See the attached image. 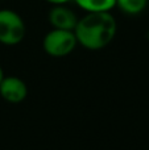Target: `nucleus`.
I'll list each match as a JSON object with an SVG mask.
<instances>
[{
	"label": "nucleus",
	"mask_w": 149,
	"mask_h": 150,
	"mask_svg": "<svg viewBox=\"0 0 149 150\" xmlns=\"http://www.w3.org/2000/svg\"><path fill=\"white\" fill-rule=\"evenodd\" d=\"M118 25L110 12H87L74 29L77 41L90 50H99L114 40Z\"/></svg>",
	"instance_id": "nucleus-1"
},
{
	"label": "nucleus",
	"mask_w": 149,
	"mask_h": 150,
	"mask_svg": "<svg viewBox=\"0 0 149 150\" xmlns=\"http://www.w3.org/2000/svg\"><path fill=\"white\" fill-rule=\"evenodd\" d=\"M25 36L23 18L11 9L0 11V42L4 45H17Z\"/></svg>",
	"instance_id": "nucleus-2"
},
{
	"label": "nucleus",
	"mask_w": 149,
	"mask_h": 150,
	"mask_svg": "<svg viewBox=\"0 0 149 150\" xmlns=\"http://www.w3.org/2000/svg\"><path fill=\"white\" fill-rule=\"evenodd\" d=\"M78 44L74 30L53 29L44 38V50L52 57H65L74 50Z\"/></svg>",
	"instance_id": "nucleus-3"
},
{
	"label": "nucleus",
	"mask_w": 149,
	"mask_h": 150,
	"mask_svg": "<svg viewBox=\"0 0 149 150\" xmlns=\"http://www.w3.org/2000/svg\"><path fill=\"white\" fill-rule=\"evenodd\" d=\"M26 93H28L26 84L20 78L7 76L3 78V80L0 82V95L8 103H21L26 98Z\"/></svg>",
	"instance_id": "nucleus-4"
},
{
	"label": "nucleus",
	"mask_w": 149,
	"mask_h": 150,
	"mask_svg": "<svg viewBox=\"0 0 149 150\" xmlns=\"http://www.w3.org/2000/svg\"><path fill=\"white\" fill-rule=\"evenodd\" d=\"M49 21L55 29H65V30H74L78 23L75 13L69 8L58 4L53 7L49 12Z\"/></svg>",
	"instance_id": "nucleus-5"
},
{
	"label": "nucleus",
	"mask_w": 149,
	"mask_h": 150,
	"mask_svg": "<svg viewBox=\"0 0 149 150\" xmlns=\"http://www.w3.org/2000/svg\"><path fill=\"white\" fill-rule=\"evenodd\" d=\"M77 5L86 12H110L116 0H75Z\"/></svg>",
	"instance_id": "nucleus-6"
},
{
	"label": "nucleus",
	"mask_w": 149,
	"mask_h": 150,
	"mask_svg": "<svg viewBox=\"0 0 149 150\" xmlns=\"http://www.w3.org/2000/svg\"><path fill=\"white\" fill-rule=\"evenodd\" d=\"M148 0H116V5L127 15H137L144 11Z\"/></svg>",
	"instance_id": "nucleus-7"
},
{
	"label": "nucleus",
	"mask_w": 149,
	"mask_h": 150,
	"mask_svg": "<svg viewBox=\"0 0 149 150\" xmlns=\"http://www.w3.org/2000/svg\"><path fill=\"white\" fill-rule=\"evenodd\" d=\"M46 1L52 3V4H54V5H58V4H65V3L70 1V0H46Z\"/></svg>",
	"instance_id": "nucleus-8"
},
{
	"label": "nucleus",
	"mask_w": 149,
	"mask_h": 150,
	"mask_svg": "<svg viewBox=\"0 0 149 150\" xmlns=\"http://www.w3.org/2000/svg\"><path fill=\"white\" fill-rule=\"evenodd\" d=\"M3 78H4V73H3L1 67H0V82H1V80H3Z\"/></svg>",
	"instance_id": "nucleus-9"
}]
</instances>
